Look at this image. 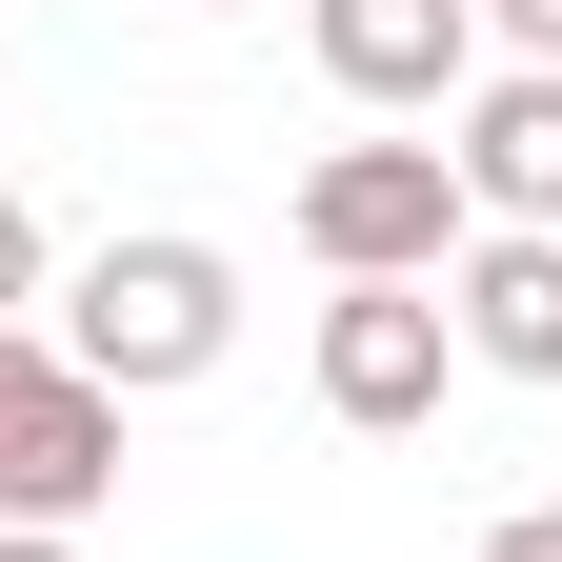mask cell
I'll use <instances>...</instances> for the list:
<instances>
[{"label":"cell","instance_id":"1","mask_svg":"<svg viewBox=\"0 0 562 562\" xmlns=\"http://www.w3.org/2000/svg\"><path fill=\"white\" fill-rule=\"evenodd\" d=\"M222 341H241V261L181 241V222H140V241H101L81 281H60V362H81L101 402H181V382H222Z\"/></svg>","mask_w":562,"mask_h":562},{"label":"cell","instance_id":"2","mask_svg":"<svg viewBox=\"0 0 562 562\" xmlns=\"http://www.w3.org/2000/svg\"><path fill=\"white\" fill-rule=\"evenodd\" d=\"M462 241H482V201H462L442 140H322L302 161V261L322 281H442Z\"/></svg>","mask_w":562,"mask_h":562},{"label":"cell","instance_id":"3","mask_svg":"<svg viewBox=\"0 0 562 562\" xmlns=\"http://www.w3.org/2000/svg\"><path fill=\"white\" fill-rule=\"evenodd\" d=\"M121 503V402L60 362L41 322H0V522H41V542H81Z\"/></svg>","mask_w":562,"mask_h":562},{"label":"cell","instance_id":"4","mask_svg":"<svg viewBox=\"0 0 562 562\" xmlns=\"http://www.w3.org/2000/svg\"><path fill=\"white\" fill-rule=\"evenodd\" d=\"M442 382H462L442 281H341V302H322V422H341V442H422Z\"/></svg>","mask_w":562,"mask_h":562},{"label":"cell","instance_id":"5","mask_svg":"<svg viewBox=\"0 0 562 562\" xmlns=\"http://www.w3.org/2000/svg\"><path fill=\"white\" fill-rule=\"evenodd\" d=\"M302 41L362 121H462L482 81V0H302Z\"/></svg>","mask_w":562,"mask_h":562},{"label":"cell","instance_id":"6","mask_svg":"<svg viewBox=\"0 0 562 562\" xmlns=\"http://www.w3.org/2000/svg\"><path fill=\"white\" fill-rule=\"evenodd\" d=\"M442 161H462V201H482V222L562 241V60H482V81H462V121H442Z\"/></svg>","mask_w":562,"mask_h":562},{"label":"cell","instance_id":"7","mask_svg":"<svg viewBox=\"0 0 562 562\" xmlns=\"http://www.w3.org/2000/svg\"><path fill=\"white\" fill-rule=\"evenodd\" d=\"M442 322H462V362H482V382H562V241L482 222V241L442 261Z\"/></svg>","mask_w":562,"mask_h":562},{"label":"cell","instance_id":"8","mask_svg":"<svg viewBox=\"0 0 562 562\" xmlns=\"http://www.w3.org/2000/svg\"><path fill=\"white\" fill-rule=\"evenodd\" d=\"M21 302H41V222L0 201V322H21Z\"/></svg>","mask_w":562,"mask_h":562},{"label":"cell","instance_id":"9","mask_svg":"<svg viewBox=\"0 0 562 562\" xmlns=\"http://www.w3.org/2000/svg\"><path fill=\"white\" fill-rule=\"evenodd\" d=\"M482 41H522V60H562V0H482Z\"/></svg>","mask_w":562,"mask_h":562},{"label":"cell","instance_id":"10","mask_svg":"<svg viewBox=\"0 0 562 562\" xmlns=\"http://www.w3.org/2000/svg\"><path fill=\"white\" fill-rule=\"evenodd\" d=\"M482 562H562V503H522V522H482Z\"/></svg>","mask_w":562,"mask_h":562},{"label":"cell","instance_id":"11","mask_svg":"<svg viewBox=\"0 0 562 562\" xmlns=\"http://www.w3.org/2000/svg\"><path fill=\"white\" fill-rule=\"evenodd\" d=\"M222 21H241V0H222Z\"/></svg>","mask_w":562,"mask_h":562}]
</instances>
